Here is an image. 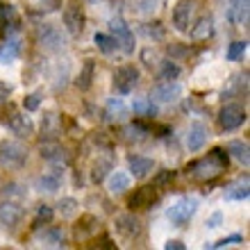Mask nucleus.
<instances>
[{
	"label": "nucleus",
	"mask_w": 250,
	"mask_h": 250,
	"mask_svg": "<svg viewBox=\"0 0 250 250\" xmlns=\"http://www.w3.org/2000/svg\"><path fill=\"white\" fill-rule=\"evenodd\" d=\"M230 164V155L223 148H214V150L207 155V157H200L196 162H191L187 171L191 173V178L200 180V182H207V180L218 178L221 173L228 168Z\"/></svg>",
	"instance_id": "f257e3e1"
},
{
	"label": "nucleus",
	"mask_w": 250,
	"mask_h": 250,
	"mask_svg": "<svg viewBox=\"0 0 250 250\" xmlns=\"http://www.w3.org/2000/svg\"><path fill=\"white\" fill-rule=\"evenodd\" d=\"M27 162V148L21 141H12V139H5L0 141V166L2 168H21V166Z\"/></svg>",
	"instance_id": "f03ea898"
},
{
	"label": "nucleus",
	"mask_w": 250,
	"mask_h": 250,
	"mask_svg": "<svg viewBox=\"0 0 250 250\" xmlns=\"http://www.w3.org/2000/svg\"><path fill=\"white\" fill-rule=\"evenodd\" d=\"M39 155L46 162H50L53 166H57V168H66V166L71 164V152L66 150L64 146H60V141L57 139H41L39 144Z\"/></svg>",
	"instance_id": "7ed1b4c3"
},
{
	"label": "nucleus",
	"mask_w": 250,
	"mask_h": 250,
	"mask_svg": "<svg viewBox=\"0 0 250 250\" xmlns=\"http://www.w3.org/2000/svg\"><path fill=\"white\" fill-rule=\"evenodd\" d=\"M196 211H198V198L185 196V198H180L178 203L166 211V216H168V221H171L175 228H185L191 218H193Z\"/></svg>",
	"instance_id": "20e7f679"
},
{
	"label": "nucleus",
	"mask_w": 250,
	"mask_h": 250,
	"mask_svg": "<svg viewBox=\"0 0 250 250\" xmlns=\"http://www.w3.org/2000/svg\"><path fill=\"white\" fill-rule=\"evenodd\" d=\"M0 123L7 125V127H9V130H12L16 137H21V139L32 137V132H34L32 119H30V116H25V114L16 112L14 107H9V112H5L2 116H0Z\"/></svg>",
	"instance_id": "39448f33"
},
{
	"label": "nucleus",
	"mask_w": 250,
	"mask_h": 250,
	"mask_svg": "<svg viewBox=\"0 0 250 250\" xmlns=\"http://www.w3.org/2000/svg\"><path fill=\"white\" fill-rule=\"evenodd\" d=\"M109 30L114 32L116 46H119L125 55H132V53H134V34H132L130 25H127V23H125L121 16H114V19L109 21Z\"/></svg>",
	"instance_id": "423d86ee"
},
{
	"label": "nucleus",
	"mask_w": 250,
	"mask_h": 250,
	"mask_svg": "<svg viewBox=\"0 0 250 250\" xmlns=\"http://www.w3.org/2000/svg\"><path fill=\"white\" fill-rule=\"evenodd\" d=\"M246 109L241 105H225L221 112H218V125L223 127L225 132H234L239 130L241 125L246 123Z\"/></svg>",
	"instance_id": "0eeeda50"
},
{
	"label": "nucleus",
	"mask_w": 250,
	"mask_h": 250,
	"mask_svg": "<svg viewBox=\"0 0 250 250\" xmlns=\"http://www.w3.org/2000/svg\"><path fill=\"white\" fill-rule=\"evenodd\" d=\"M193 16H196V0H180L173 9V27L178 32H189Z\"/></svg>",
	"instance_id": "6e6552de"
},
{
	"label": "nucleus",
	"mask_w": 250,
	"mask_h": 250,
	"mask_svg": "<svg viewBox=\"0 0 250 250\" xmlns=\"http://www.w3.org/2000/svg\"><path fill=\"white\" fill-rule=\"evenodd\" d=\"M139 84V68L134 66H121L119 71L114 73V91L121 96L134 91V86Z\"/></svg>",
	"instance_id": "1a4fd4ad"
},
{
	"label": "nucleus",
	"mask_w": 250,
	"mask_h": 250,
	"mask_svg": "<svg viewBox=\"0 0 250 250\" xmlns=\"http://www.w3.org/2000/svg\"><path fill=\"white\" fill-rule=\"evenodd\" d=\"M84 23H86V16H84V9L75 2L64 7V27L66 32L71 37H80L82 30H84Z\"/></svg>",
	"instance_id": "9d476101"
},
{
	"label": "nucleus",
	"mask_w": 250,
	"mask_h": 250,
	"mask_svg": "<svg viewBox=\"0 0 250 250\" xmlns=\"http://www.w3.org/2000/svg\"><path fill=\"white\" fill-rule=\"evenodd\" d=\"M37 43H39L43 50H53L55 53V50H62V48H64L66 41L57 27L43 23V25H39V30H37Z\"/></svg>",
	"instance_id": "9b49d317"
},
{
	"label": "nucleus",
	"mask_w": 250,
	"mask_h": 250,
	"mask_svg": "<svg viewBox=\"0 0 250 250\" xmlns=\"http://www.w3.org/2000/svg\"><path fill=\"white\" fill-rule=\"evenodd\" d=\"M180 93H182V86H180L178 82L164 80V82H159L157 86H152L150 100L152 103H175V100L180 98Z\"/></svg>",
	"instance_id": "f8f14e48"
},
{
	"label": "nucleus",
	"mask_w": 250,
	"mask_h": 250,
	"mask_svg": "<svg viewBox=\"0 0 250 250\" xmlns=\"http://www.w3.org/2000/svg\"><path fill=\"white\" fill-rule=\"evenodd\" d=\"M116 234L123 237L125 241H134L141 234V221L132 214H121L116 216Z\"/></svg>",
	"instance_id": "ddd939ff"
},
{
	"label": "nucleus",
	"mask_w": 250,
	"mask_h": 250,
	"mask_svg": "<svg viewBox=\"0 0 250 250\" xmlns=\"http://www.w3.org/2000/svg\"><path fill=\"white\" fill-rule=\"evenodd\" d=\"M157 187H141V189L134 191V196H130L127 207L130 209H148L157 203Z\"/></svg>",
	"instance_id": "4468645a"
},
{
	"label": "nucleus",
	"mask_w": 250,
	"mask_h": 250,
	"mask_svg": "<svg viewBox=\"0 0 250 250\" xmlns=\"http://www.w3.org/2000/svg\"><path fill=\"white\" fill-rule=\"evenodd\" d=\"M14 32H19V14L12 5L0 2V34L9 37Z\"/></svg>",
	"instance_id": "2eb2a0df"
},
{
	"label": "nucleus",
	"mask_w": 250,
	"mask_h": 250,
	"mask_svg": "<svg viewBox=\"0 0 250 250\" xmlns=\"http://www.w3.org/2000/svg\"><path fill=\"white\" fill-rule=\"evenodd\" d=\"M21 218H23V207L19 203H12V200L0 203V223L2 225L14 228V225L21 223Z\"/></svg>",
	"instance_id": "dca6fc26"
},
{
	"label": "nucleus",
	"mask_w": 250,
	"mask_h": 250,
	"mask_svg": "<svg viewBox=\"0 0 250 250\" xmlns=\"http://www.w3.org/2000/svg\"><path fill=\"white\" fill-rule=\"evenodd\" d=\"M112 168H114V157L109 155V150H107V155H100L98 152V159L91 164V180L96 185H100V182L109 175Z\"/></svg>",
	"instance_id": "f3484780"
},
{
	"label": "nucleus",
	"mask_w": 250,
	"mask_h": 250,
	"mask_svg": "<svg viewBox=\"0 0 250 250\" xmlns=\"http://www.w3.org/2000/svg\"><path fill=\"white\" fill-rule=\"evenodd\" d=\"M214 37V19L209 14L200 16L196 23H191V39L193 41H207Z\"/></svg>",
	"instance_id": "a211bd4d"
},
{
	"label": "nucleus",
	"mask_w": 250,
	"mask_h": 250,
	"mask_svg": "<svg viewBox=\"0 0 250 250\" xmlns=\"http://www.w3.org/2000/svg\"><path fill=\"white\" fill-rule=\"evenodd\" d=\"M21 55V39L19 37H5V39L0 41V62H5V64H12V62L19 60Z\"/></svg>",
	"instance_id": "6ab92c4d"
},
{
	"label": "nucleus",
	"mask_w": 250,
	"mask_h": 250,
	"mask_svg": "<svg viewBox=\"0 0 250 250\" xmlns=\"http://www.w3.org/2000/svg\"><path fill=\"white\" fill-rule=\"evenodd\" d=\"M248 5L250 0H232L230 9H228V21L232 25H248Z\"/></svg>",
	"instance_id": "aec40b11"
},
{
	"label": "nucleus",
	"mask_w": 250,
	"mask_h": 250,
	"mask_svg": "<svg viewBox=\"0 0 250 250\" xmlns=\"http://www.w3.org/2000/svg\"><path fill=\"white\" fill-rule=\"evenodd\" d=\"M62 134V119L55 112L43 114L41 119V139H60Z\"/></svg>",
	"instance_id": "412c9836"
},
{
	"label": "nucleus",
	"mask_w": 250,
	"mask_h": 250,
	"mask_svg": "<svg viewBox=\"0 0 250 250\" xmlns=\"http://www.w3.org/2000/svg\"><path fill=\"white\" fill-rule=\"evenodd\" d=\"M207 134L209 132H207V127L203 123H193L189 127V134H187V148L191 152H198L205 146V141H207Z\"/></svg>",
	"instance_id": "4be33fe9"
},
{
	"label": "nucleus",
	"mask_w": 250,
	"mask_h": 250,
	"mask_svg": "<svg viewBox=\"0 0 250 250\" xmlns=\"http://www.w3.org/2000/svg\"><path fill=\"white\" fill-rule=\"evenodd\" d=\"M96 232H98V218L91 216V214H84V216L80 218V223L75 225V237H78L80 241L89 239L91 234H96Z\"/></svg>",
	"instance_id": "5701e85b"
},
{
	"label": "nucleus",
	"mask_w": 250,
	"mask_h": 250,
	"mask_svg": "<svg viewBox=\"0 0 250 250\" xmlns=\"http://www.w3.org/2000/svg\"><path fill=\"white\" fill-rule=\"evenodd\" d=\"M152 168H155V162H152L150 157H141V155H134V157H130V173L137 180L146 178V175H148Z\"/></svg>",
	"instance_id": "b1692460"
},
{
	"label": "nucleus",
	"mask_w": 250,
	"mask_h": 250,
	"mask_svg": "<svg viewBox=\"0 0 250 250\" xmlns=\"http://www.w3.org/2000/svg\"><path fill=\"white\" fill-rule=\"evenodd\" d=\"M93 73H96V62L86 60L84 66L80 68L78 80H75V86H78L80 91H89V89H91V84H93Z\"/></svg>",
	"instance_id": "393cba45"
},
{
	"label": "nucleus",
	"mask_w": 250,
	"mask_h": 250,
	"mask_svg": "<svg viewBox=\"0 0 250 250\" xmlns=\"http://www.w3.org/2000/svg\"><path fill=\"white\" fill-rule=\"evenodd\" d=\"M123 134H125V141H144V139L150 134V127L144 125L141 121H134V123L125 125Z\"/></svg>",
	"instance_id": "a878e982"
},
{
	"label": "nucleus",
	"mask_w": 250,
	"mask_h": 250,
	"mask_svg": "<svg viewBox=\"0 0 250 250\" xmlns=\"http://www.w3.org/2000/svg\"><path fill=\"white\" fill-rule=\"evenodd\" d=\"M225 150H228V155H232V157L237 159V162H241L244 166L250 164V148L246 141H230Z\"/></svg>",
	"instance_id": "bb28decb"
},
{
	"label": "nucleus",
	"mask_w": 250,
	"mask_h": 250,
	"mask_svg": "<svg viewBox=\"0 0 250 250\" xmlns=\"http://www.w3.org/2000/svg\"><path fill=\"white\" fill-rule=\"evenodd\" d=\"M107 189H109V193H114V196H121V193H125V191L130 189V175H125V173H121V171L112 173V178H109V185H107Z\"/></svg>",
	"instance_id": "cd10ccee"
},
{
	"label": "nucleus",
	"mask_w": 250,
	"mask_h": 250,
	"mask_svg": "<svg viewBox=\"0 0 250 250\" xmlns=\"http://www.w3.org/2000/svg\"><path fill=\"white\" fill-rule=\"evenodd\" d=\"M250 189H248V175H244V178H239L234 185L228 189V193H225V198L228 200H244V198H248Z\"/></svg>",
	"instance_id": "c85d7f7f"
},
{
	"label": "nucleus",
	"mask_w": 250,
	"mask_h": 250,
	"mask_svg": "<svg viewBox=\"0 0 250 250\" xmlns=\"http://www.w3.org/2000/svg\"><path fill=\"white\" fill-rule=\"evenodd\" d=\"M93 43H96V48H98L103 55H112L114 50H116V39L114 37H109V34H103V32H96V37H93Z\"/></svg>",
	"instance_id": "c756f323"
},
{
	"label": "nucleus",
	"mask_w": 250,
	"mask_h": 250,
	"mask_svg": "<svg viewBox=\"0 0 250 250\" xmlns=\"http://www.w3.org/2000/svg\"><path fill=\"white\" fill-rule=\"evenodd\" d=\"M132 112L137 114V116H155L157 107H155V103L150 98H137L132 103Z\"/></svg>",
	"instance_id": "7c9ffc66"
},
{
	"label": "nucleus",
	"mask_w": 250,
	"mask_h": 250,
	"mask_svg": "<svg viewBox=\"0 0 250 250\" xmlns=\"http://www.w3.org/2000/svg\"><path fill=\"white\" fill-rule=\"evenodd\" d=\"M180 73H182V68H180V64L175 60H166L162 62V68H159V80L164 82V80H178Z\"/></svg>",
	"instance_id": "2f4dec72"
},
{
	"label": "nucleus",
	"mask_w": 250,
	"mask_h": 250,
	"mask_svg": "<svg viewBox=\"0 0 250 250\" xmlns=\"http://www.w3.org/2000/svg\"><path fill=\"white\" fill-rule=\"evenodd\" d=\"M123 116H127V107L123 105L121 98H112L107 103V119L109 121H121Z\"/></svg>",
	"instance_id": "473e14b6"
},
{
	"label": "nucleus",
	"mask_w": 250,
	"mask_h": 250,
	"mask_svg": "<svg viewBox=\"0 0 250 250\" xmlns=\"http://www.w3.org/2000/svg\"><path fill=\"white\" fill-rule=\"evenodd\" d=\"M41 244L43 246H62V239H64V232L60 228H46V230L39 234Z\"/></svg>",
	"instance_id": "72a5a7b5"
},
{
	"label": "nucleus",
	"mask_w": 250,
	"mask_h": 250,
	"mask_svg": "<svg viewBox=\"0 0 250 250\" xmlns=\"http://www.w3.org/2000/svg\"><path fill=\"white\" fill-rule=\"evenodd\" d=\"M60 178L57 175H41L37 182H34V187L39 191H46V193H55V191L60 189Z\"/></svg>",
	"instance_id": "f704fd0d"
},
{
	"label": "nucleus",
	"mask_w": 250,
	"mask_h": 250,
	"mask_svg": "<svg viewBox=\"0 0 250 250\" xmlns=\"http://www.w3.org/2000/svg\"><path fill=\"white\" fill-rule=\"evenodd\" d=\"M57 207H60L62 218H73L78 214V200L75 198H62Z\"/></svg>",
	"instance_id": "c9c22d12"
},
{
	"label": "nucleus",
	"mask_w": 250,
	"mask_h": 250,
	"mask_svg": "<svg viewBox=\"0 0 250 250\" xmlns=\"http://www.w3.org/2000/svg\"><path fill=\"white\" fill-rule=\"evenodd\" d=\"M246 48H248V41H232L230 48H228V60L237 62L239 57L246 53Z\"/></svg>",
	"instance_id": "e433bc0d"
},
{
	"label": "nucleus",
	"mask_w": 250,
	"mask_h": 250,
	"mask_svg": "<svg viewBox=\"0 0 250 250\" xmlns=\"http://www.w3.org/2000/svg\"><path fill=\"white\" fill-rule=\"evenodd\" d=\"M55 218V209L50 205H39L37 207V221H43V223H50Z\"/></svg>",
	"instance_id": "4c0bfd02"
},
{
	"label": "nucleus",
	"mask_w": 250,
	"mask_h": 250,
	"mask_svg": "<svg viewBox=\"0 0 250 250\" xmlns=\"http://www.w3.org/2000/svg\"><path fill=\"white\" fill-rule=\"evenodd\" d=\"M39 105H41V93H30V96H25V100H23L25 112H37Z\"/></svg>",
	"instance_id": "58836bf2"
},
{
	"label": "nucleus",
	"mask_w": 250,
	"mask_h": 250,
	"mask_svg": "<svg viewBox=\"0 0 250 250\" xmlns=\"http://www.w3.org/2000/svg\"><path fill=\"white\" fill-rule=\"evenodd\" d=\"M173 178H175V171H162V173L157 175V178L152 180V187L162 189V187H166L168 182H173Z\"/></svg>",
	"instance_id": "ea45409f"
},
{
	"label": "nucleus",
	"mask_w": 250,
	"mask_h": 250,
	"mask_svg": "<svg viewBox=\"0 0 250 250\" xmlns=\"http://www.w3.org/2000/svg\"><path fill=\"white\" fill-rule=\"evenodd\" d=\"M141 62H144V66H148V68L157 66V53L150 50V48H146V50H141Z\"/></svg>",
	"instance_id": "a19ab883"
},
{
	"label": "nucleus",
	"mask_w": 250,
	"mask_h": 250,
	"mask_svg": "<svg viewBox=\"0 0 250 250\" xmlns=\"http://www.w3.org/2000/svg\"><path fill=\"white\" fill-rule=\"evenodd\" d=\"M241 241H244V237H241V234H232V237H225V239H221V241H216V244H211L209 248H225V246L241 244Z\"/></svg>",
	"instance_id": "79ce46f5"
},
{
	"label": "nucleus",
	"mask_w": 250,
	"mask_h": 250,
	"mask_svg": "<svg viewBox=\"0 0 250 250\" xmlns=\"http://www.w3.org/2000/svg\"><path fill=\"white\" fill-rule=\"evenodd\" d=\"M9 96H12V86L7 84V82H0V105L9 103Z\"/></svg>",
	"instance_id": "37998d69"
},
{
	"label": "nucleus",
	"mask_w": 250,
	"mask_h": 250,
	"mask_svg": "<svg viewBox=\"0 0 250 250\" xmlns=\"http://www.w3.org/2000/svg\"><path fill=\"white\" fill-rule=\"evenodd\" d=\"M144 32L148 34V37H155V39H162V37H164V30L159 27V23H155V27H144Z\"/></svg>",
	"instance_id": "c03bdc74"
},
{
	"label": "nucleus",
	"mask_w": 250,
	"mask_h": 250,
	"mask_svg": "<svg viewBox=\"0 0 250 250\" xmlns=\"http://www.w3.org/2000/svg\"><path fill=\"white\" fill-rule=\"evenodd\" d=\"M41 5H43L46 12H57L62 7V0H41Z\"/></svg>",
	"instance_id": "a18cd8bd"
},
{
	"label": "nucleus",
	"mask_w": 250,
	"mask_h": 250,
	"mask_svg": "<svg viewBox=\"0 0 250 250\" xmlns=\"http://www.w3.org/2000/svg\"><path fill=\"white\" fill-rule=\"evenodd\" d=\"M159 2H162V0H139V5H141L144 12H152V9H157Z\"/></svg>",
	"instance_id": "49530a36"
},
{
	"label": "nucleus",
	"mask_w": 250,
	"mask_h": 250,
	"mask_svg": "<svg viewBox=\"0 0 250 250\" xmlns=\"http://www.w3.org/2000/svg\"><path fill=\"white\" fill-rule=\"evenodd\" d=\"M164 248H166V250H185L187 246L182 244L180 239H171V241H166V244H164Z\"/></svg>",
	"instance_id": "de8ad7c7"
},
{
	"label": "nucleus",
	"mask_w": 250,
	"mask_h": 250,
	"mask_svg": "<svg viewBox=\"0 0 250 250\" xmlns=\"http://www.w3.org/2000/svg\"><path fill=\"white\" fill-rule=\"evenodd\" d=\"M221 221H223V214H221V211H216V214L207 221V228H211V230H214V228H218V223H221Z\"/></svg>",
	"instance_id": "09e8293b"
},
{
	"label": "nucleus",
	"mask_w": 250,
	"mask_h": 250,
	"mask_svg": "<svg viewBox=\"0 0 250 250\" xmlns=\"http://www.w3.org/2000/svg\"><path fill=\"white\" fill-rule=\"evenodd\" d=\"M155 132H157V137H168V134H171V127H168V125H159V127H155Z\"/></svg>",
	"instance_id": "8fccbe9b"
},
{
	"label": "nucleus",
	"mask_w": 250,
	"mask_h": 250,
	"mask_svg": "<svg viewBox=\"0 0 250 250\" xmlns=\"http://www.w3.org/2000/svg\"><path fill=\"white\" fill-rule=\"evenodd\" d=\"M168 53H173V55H187V50H185V48H178V46H168Z\"/></svg>",
	"instance_id": "3c124183"
}]
</instances>
